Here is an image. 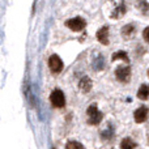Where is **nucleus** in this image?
<instances>
[{
  "instance_id": "9b49d317",
  "label": "nucleus",
  "mask_w": 149,
  "mask_h": 149,
  "mask_svg": "<svg viewBox=\"0 0 149 149\" xmlns=\"http://www.w3.org/2000/svg\"><path fill=\"white\" fill-rule=\"evenodd\" d=\"M79 86H80V89H81L82 92H89L90 88H92V81L89 80V77H84V79L80 81Z\"/></svg>"
},
{
  "instance_id": "dca6fc26",
  "label": "nucleus",
  "mask_w": 149,
  "mask_h": 149,
  "mask_svg": "<svg viewBox=\"0 0 149 149\" xmlns=\"http://www.w3.org/2000/svg\"><path fill=\"white\" fill-rule=\"evenodd\" d=\"M141 10H143V13H148V12H149V5L147 4V1H143V4H141Z\"/></svg>"
},
{
  "instance_id": "2eb2a0df",
  "label": "nucleus",
  "mask_w": 149,
  "mask_h": 149,
  "mask_svg": "<svg viewBox=\"0 0 149 149\" xmlns=\"http://www.w3.org/2000/svg\"><path fill=\"white\" fill-rule=\"evenodd\" d=\"M143 38L145 39V42H148L149 43V26L148 28H145L144 31H143Z\"/></svg>"
},
{
  "instance_id": "39448f33",
  "label": "nucleus",
  "mask_w": 149,
  "mask_h": 149,
  "mask_svg": "<svg viewBox=\"0 0 149 149\" xmlns=\"http://www.w3.org/2000/svg\"><path fill=\"white\" fill-rule=\"evenodd\" d=\"M115 76L119 81H128L131 77V68L130 67H118L115 71Z\"/></svg>"
},
{
  "instance_id": "9d476101",
  "label": "nucleus",
  "mask_w": 149,
  "mask_h": 149,
  "mask_svg": "<svg viewBox=\"0 0 149 149\" xmlns=\"http://www.w3.org/2000/svg\"><path fill=\"white\" fill-rule=\"evenodd\" d=\"M137 97L140 98V100L145 101L149 98V85L147 84H143L139 88V90H137Z\"/></svg>"
},
{
  "instance_id": "1a4fd4ad",
  "label": "nucleus",
  "mask_w": 149,
  "mask_h": 149,
  "mask_svg": "<svg viewBox=\"0 0 149 149\" xmlns=\"http://www.w3.org/2000/svg\"><path fill=\"white\" fill-rule=\"evenodd\" d=\"M135 31H136V28H135L132 24H128V25H126L123 29H122V36H123L126 39H130L135 34Z\"/></svg>"
},
{
  "instance_id": "20e7f679",
  "label": "nucleus",
  "mask_w": 149,
  "mask_h": 149,
  "mask_svg": "<svg viewBox=\"0 0 149 149\" xmlns=\"http://www.w3.org/2000/svg\"><path fill=\"white\" fill-rule=\"evenodd\" d=\"M49 67L54 73H59L63 70V62L58 55H51L49 59Z\"/></svg>"
},
{
  "instance_id": "f257e3e1",
  "label": "nucleus",
  "mask_w": 149,
  "mask_h": 149,
  "mask_svg": "<svg viewBox=\"0 0 149 149\" xmlns=\"http://www.w3.org/2000/svg\"><path fill=\"white\" fill-rule=\"evenodd\" d=\"M86 114H88V122H89V124L95 126V124H98L102 120V113L97 109V105L89 106L86 110Z\"/></svg>"
},
{
  "instance_id": "ddd939ff",
  "label": "nucleus",
  "mask_w": 149,
  "mask_h": 149,
  "mask_svg": "<svg viewBox=\"0 0 149 149\" xmlns=\"http://www.w3.org/2000/svg\"><path fill=\"white\" fill-rule=\"evenodd\" d=\"M118 59L124 60V62H127V63L130 62V59H128V55H127L124 51H118V52H115V54L113 55V60H118Z\"/></svg>"
},
{
  "instance_id": "423d86ee",
  "label": "nucleus",
  "mask_w": 149,
  "mask_h": 149,
  "mask_svg": "<svg viewBox=\"0 0 149 149\" xmlns=\"http://www.w3.org/2000/svg\"><path fill=\"white\" fill-rule=\"evenodd\" d=\"M148 111L149 110H148L147 106H141V107H139L134 114L135 122H136V123H143V122H145L147 118H148Z\"/></svg>"
},
{
  "instance_id": "f03ea898",
  "label": "nucleus",
  "mask_w": 149,
  "mask_h": 149,
  "mask_svg": "<svg viewBox=\"0 0 149 149\" xmlns=\"http://www.w3.org/2000/svg\"><path fill=\"white\" fill-rule=\"evenodd\" d=\"M50 102L54 107H63L65 105V97H64V93L62 92L60 89H55L54 92L51 93L50 95Z\"/></svg>"
},
{
  "instance_id": "f8f14e48",
  "label": "nucleus",
  "mask_w": 149,
  "mask_h": 149,
  "mask_svg": "<svg viewBox=\"0 0 149 149\" xmlns=\"http://www.w3.org/2000/svg\"><path fill=\"white\" fill-rule=\"evenodd\" d=\"M135 147H136V144H135L130 137L123 139L120 143V149H135Z\"/></svg>"
},
{
  "instance_id": "4468645a",
  "label": "nucleus",
  "mask_w": 149,
  "mask_h": 149,
  "mask_svg": "<svg viewBox=\"0 0 149 149\" xmlns=\"http://www.w3.org/2000/svg\"><path fill=\"white\" fill-rule=\"evenodd\" d=\"M65 149H84V147L77 141H68L65 145Z\"/></svg>"
},
{
  "instance_id": "f3484780",
  "label": "nucleus",
  "mask_w": 149,
  "mask_h": 149,
  "mask_svg": "<svg viewBox=\"0 0 149 149\" xmlns=\"http://www.w3.org/2000/svg\"><path fill=\"white\" fill-rule=\"evenodd\" d=\"M148 77H149V70H148Z\"/></svg>"
},
{
  "instance_id": "6e6552de",
  "label": "nucleus",
  "mask_w": 149,
  "mask_h": 149,
  "mask_svg": "<svg viewBox=\"0 0 149 149\" xmlns=\"http://www.w3.org/2000/svg\"><path fill=\"white\" fill-rule=\"evenodd\" d=\"M124 13H126V5L123 4V1H120L118 5H116L115 9L113 10L111 17H113V18H119V17H122Z\"/></svg>"
},
{
  "instance_id": "7ed1b4c3",
  "label": "nucleus",
  "mask_w": 149,
  "mask_h": 149,
  "mask_svg": "<svg viewBox=\"0 0 149 149\" xmlns=\"http://www.w3.org/2000/svg\"><path fill=\"white\" fill-rule=\"evenodd\" d=\"M65 26L70 28L71 30H73V31H81L82 29L86 26V22H85V20L81 17H74V18H71V20L65 21Z\"/></svg>"
},
{
  "instance_id": "0eeeda50",
  "label": "nucleus",
  "mask_w": 149,
  "mask_h": 149,
  "mask_svg": "<svg viewBox=\"0 0 149 149\" xmlns=\"http://www.w3.org/2000/svg\"><path fill=\"white\" fill-rule=\"evenodd\" d=\"M97 39L102 45H109V28L103 26L97 31Z\"/></svg>"
}]
</instances>
